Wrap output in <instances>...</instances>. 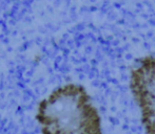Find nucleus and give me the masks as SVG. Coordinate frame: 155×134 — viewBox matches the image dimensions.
<instances>
[{
    "mask_svg": "<svg viewBox=\"0 0 155 134\" xmlns=\"http://www.w3.org/2000/svg\"><path fill=\"white\" fill-rule=\"evenodd\" d=\"M37 119L43 134H104L97 108L77 84L54 90L39 104Z\"/></svg>",
    "mask_w": 155,
    "mask_h": 134,
    "instance_id": "f257e3e1",
    "label": "nucleus"
},
{
    "mask_svg": "<svg viewBox=\"0 0 155 134\" xmlns=\"http://www.w3.org/2000/svg\"><path fill=\"white\" fill-rule=\"evenodd\" d=\"M130 89L146 134H155V57L139 59L130 77Z\"/></svg>",
    "mask_w": 155,
    "mask_h": 134,
    "instance_id": "f03ea898",
    "label": "nucleus"
}]
</instances>
